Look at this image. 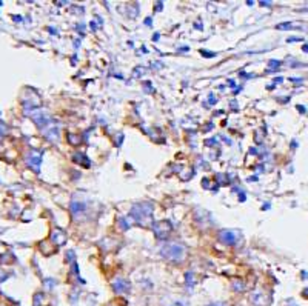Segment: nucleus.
Instances as JSON below:
<instances>
[{
    "label": "nucleus",
    "mask_w": 308,
    "mask_h": 306,
    "mask_svg": "<svg viewBox=\"0 0 308 306\" xmlns=\"http://www.w3.org/2000/svg\"><path fill=\"white\" fill-rule=\"evenodd\" d=\"M153 211H154L153 203L142 201V203H136V205L131 208L130 216L140 225H150L151 219H153Z\"/></svg>",
    "instance_id": "obj_1"
},
{
    "label": "nucleus",
    "mask_w": 308,
    "mask_h": 306,
    "mask_svg": "<svg viewBox=\"0 0 308 306\" xmlns=\"http://www.w3.org/2000/svg\"><path fill=\"white\" fill-rule=\"evenodd\" d=\"M160 254L168 258V260H173V262H182L186 255V249L185 246L179 245V243H174V242H170L166 245H163L160 248Z\"/></svg>",
    "instance_id": "obj_2"
},
{
    "label": "nucleus",
    "mask_w": 308,
    "mask_h": 306,
    "mask_svg": "<svg viewBox=\"0 0 308 306\" xmlns=\"http://www.w3.org/2000/svg\"><path fill=\"white\" fill-rule=\"evenodd\" d=\"M240 237H242V234L239 231H233V229H224V231L219 232V240L224 245H228V246L236 245L240 240Z\"/></svg>",
    "instance_id": "obj_3"
},
{
    "label": "nucleus",
    "mask_w": 308,
    "mask_h": 306,
    "mask_svg": "<svg viewBox=\"0 0 308 306\" xmlns=\"http://www.w3.org/2000/svg\"><path fill=\"white\" fill-rule=\"evenodd\" d=\"M171 229H173V226H171V223H170V222H166V220H162V222L153 223V231H154L156 237H157V239H160V240L166 239V237H168V234L171 232Z\"/></svg>",
    "instance_id": "obj_4"
},
{
    "label": "nucleus",
    "mask_w": 308,
    "mask_h": 306,
    "mask_svg": "<svg viewBox=\"0 0 308 306\" xmlns=\"http://www.w3.org/2000/svg\"><path fill=\"white\" fill-rule=\"evenodd\" d=\"M113 288H114V291H116L117 294H123V292H128V291H130V283H128L125 278L117 277V278L113 281Z\"/></svg>",
    "instance_id": "obj_5"
},
{
    "label": "nucleus",
    "mask_w": 308,
    "mask_h": 306,
    "mask_svg": "<svg viewBox=\"0 0 308 306\" xmlns=\"http://www.w3.org/2000/svg\"><path fill=\"white\" fill-rule=\"evenodd\" d=\"M69 208H71V212H72L76 217H77L80 212H85V209H86L85 203H83V201H77V200H72V201H71Z\"/></svg>",
    "instance_id": "obj_6"
},
{
    "label": "nucleus",
    "mask_w": 308,
    "mask_h": 306,
    "mask_svg": "<svg viewBox=\"0 0 308 306\" xmlns=\"http://www.w3.org/2000/svg\"><path fill=\"white\" fill-rule=\"evenodd\" d=\"M193 285H194V281H193V272H186V286L191 289Z\"/></svg>",
    "instance_id": "obj_7"
},
{
    "label": "nucleus",
    "mask_w": 308,
    "mask_h": 306,
    "mask_svg": "<svg viewBox=\"0 0 308 306\" xmlns=\"http://www.w3.org/2000/svg\"><path fill=\"white\" fill-rule=\"evenodd\" d=\"M288 28H291V23H290V22H285V23H279V25H277V29H288Z\"/></svg>",
    "instance_id": "obj_8"
},
{
    "label": "nucleus",
    "mask_w": 308,
    "mask_h": 306,
    "mask_svg": "<svg viewBox=\"0 0 308 306\" xmlns=\"http://www.w3.org/2000/svg\"><path fill=\"white\" fill-rule=\"evenodd\" d=\"M287 42H303V39H300V37H288Z\"/></svg>",
    "instance_id": "obj_9"
},
{
    "label": "nucleus",
    "mask_w": 308,
    "mask_h": 306,
    "mask_svg": "<svg viewBox=\"0 0 308 306\" xmlns=\"http://www.w3.org/2000/svg\"><path fill=\"white\" fill-rule=\"evenodd\" d=\"M270 65H271V68H279L280 62H277V60H271V62H270Z\"/></svg>",
    "instance_id": "obj_10"
},
{
    "label": "nucleus",
    "mask_w": 308,
    "mask_h": 306,
    "mask_svg": "<svg viewBox=\"0 0 308 306\" xmlns=\"http://www.w3.org/2000/svg\"><path fill=\"white\" fill-rule=\"evenodd\" d=\"M208 306H228V304L224 303V301H216V303H211V304H208Z\"/></svg>",
    "instance_id": "obj_11"
},
{
    "label": "nucleus",
    "mask_w": 308,
    "mask_h": 306,
    "mask_svg": "<svg viewBox=\"0 0 308 306\" xmlns=\"http://www.w3.org/2000/svg\"><path fill=\"white\" fill-rule=\"evenodd\" d=\"M260 5H263V6H271L270 2H260Z\"/></svg>",
    "instance_id": "obj_12"
},
{
    "label": "nucleus",
    "mask_w": 308,
    "mask_h": 306,
    "mask_svg": "<svg viewBox=\"0 0 308 306\" xmlns=\"http://www.w3.org/2000/svg\"><path fill=\"white\" fill-rule=\"evenodd\" d=\"M297 109H299L300 113H305V108H303V106H297Z\"/></svg>",
    "instance_id": "obj_13"
},
{
    "label": "nucleus",
    "mask_w": 308,
    "mask_h": 306,
    "mask_svg": "<svg viewBox=\"0 0 308 306\" xmlns=\"http://www.w3.org/2000/svg\"><path fill=\"white\" fill-rule=\"evenodd\" d=\"M303 51H305V52H308V45H305V46H303Z\"/></svg>",
    "instance_id": "obj_14"
},
{
    "label": "nucleus",
    "mask_w": 308,
    "mask_h": 306,
    "mask_svg": "<svg viewBox=\"0 0 308 306\" xmlns=\"http://www.w3.org/2000/svg\"><path fill=\"white\" fill-rule=\"evenodd\" d=\"M303 294H308V289H305V291H303Z\"/></svg>",
    "instance_id": "obj_15"
}]
</instances>
